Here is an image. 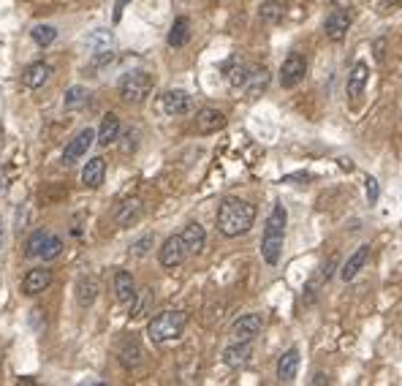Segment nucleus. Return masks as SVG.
<instances>
[{"label": "nucleus", "mask_w": 402, "mask_h": 386, "mask_svg": "<svg viewBox=\"0 0 402 386\" xmlns=\"http://www.w3.org/2000/svg\"><path fill=\"white\" fill-rule=\"evenodd\" d=\"M228 123V117L220 112V109H215V106H204V109H199L196 112V131L199 134H215V131H223Z\"/></svg>", "instance_id": "obj_11"}, {"label": "nucleus", "mask_w": 402, "mask_h": 386, "mask_svg": "<svg viewBox=\"0 0 402 386\" xmlns=\"http://www.w3.org/2000/svg\"><path fill=\"white\" fill-rule=\"evenodd\" d=\"M123 139V153H134L136 150V131H128Z\"/></svg>", "instance_id": "obj_38"}, {"label": "nucleus", "mask_w": 402, "mask_h": 386, "mask_svg": "<svg viewBox=\"0 0 402 386\" xmlns=\"http://www.w3.org/2000/svg\"><path fill=\"white\" fill-rule=\"evenodd\" d=\"M117 139H120V117L114 112H109V115H104L101 128H98V144L109 147V144H114Z\"/></svg>", "instance_id": "obj_24"}, {"label": "nucleus", "mask_w": 402, "mask_h": 386, "mask_svg": "<svg viewBox=\"0 0 402 386\" xmlns=\"http://www.w3.org/2000/svg\"><path fill=\"white\" fill-rule=\"evenodd\" d=\"M117 359L125 370H136L144 362V349H141V340L136 334H128L120 349H117Z\"/></svg>", "instance_id": "obj_10"}, {"label": "nucleus", "mask_w": 402, "mask_h": 386, "mask_svg": "<svg viewBox=\"0 0 402 386\" xmlns=\"http://www.w3.org/2000/svg\"><path fill=\"white\" fill-rule=\"evenodd\" d=\"M49 76H52V66L44 63V60H38V63H33V66L25 69V74H22V85L28 90H38L49 82Z\"/></svg>", "instance_id": "obj_16"}, {"label": "nucleus", "mask_w": 402, "mask_h": 386, "mask_svg": "<svg viewBox=\"0 0 402 386\" xmlns=\"http://www.w3.org/2000/svg\"><path fill=\"white\" fill-rule=\"evenodd\" d=\"M253 79H256V85H250V95L256 98V95H261L264 85H266V69H259L256 74H250Z\"/></svg>", "instance_id": "obj_35"}, {"label": "nucleus", "mask_w": 402, "mask_h": 386, "mask_svg": "<svg viewBox=\"0 0 402 386\" xmlns=\"http://www.w3.org/2000/svg\"><path fill=\"white\" fill-rule=\"evenodd\" d=\"M141 212H144V204H141V199H125L123 204H120V210L114 215V221H117V226H134L136 221L141 218Z\"/></svg>", "instance_id": "obj_20"}, {"label": "nucleus", "mask_w": 402, "mask_h": 386, "mask_svg": "<svg viewBox=\"0 0 402 386\" xmlns=\"http://www.w3.org/2000/svg\"><path fill=\"white\" fill-rule=\"evenodd\" d=\"M285 226H288V212L283 204H278L269 221H266V228H264V237H261V256L264 262L269 267H275L283 256V245H285Z\"/></svg>", "instance_id": "obj_2"}, {"label": "nucleus", "mask_w": 402, "mask_h": 386, "mask_svg": "<svg viewBox=\"0 0 402 386\" xmlns=\"http://www.w3.org/2000/svg\"><path fill=\"white\" fill-rule=\"evenodd\" d=\"M98 281L95 278H90V275H85V278H79L76 281V302L82 305V308H90L95 299H98Z\"/></svg>", "instance_id": "obj_26"}, {"label": "nucleus", "mask_w": 402, "mask_h": 386, "mask_svg": "<svg viewBox=\"0 0 402 386\" xmlns=\"http://www.w3.org/2000/svg\"><path fill=\"white\" fill-rule=\"evenodd\" d=\"M297 373H299V351L297 349H288L278 362V381L291 384L297 378Z\"/></svg>", "instance_id": "obj_21"}, {"label": "nucleus", "mask_w": 402, "mask_h": 386, "mask_svg": "<svg viewBox=\"0 0 402 386\" xmlns=\"http://www.w3.org/2000/svg\"><path fill=\"white\" fill-rule=\"evenodd\" d=\"M47 240H49V231H47V228H38V231H33V234L28 237L25 256H28V259H35V256H41V250H44V245H47Z\"/></svg>", "instance_id": "obj_29"}, {"label": "nucleus", "mask_w": 402, "mask_h": 386, "mask_svg": "<svg viewBox=\"0 0 402 386\" xmlns=\"http://www.w3.org/2000/svg\"><path fill=\"white\" fill-rule=\"evenodd\" d=\"M185 327H188V313L185 310H163L147 324V334L155 343H172V340L182 337Z\"/></svg>", "instance_id": "obj_3"}, {"label": "nucleus", "mask_w": 402, "mask_h": 386, "mask_svg": "<svg viewBox=\"0 0 402 386\" xmlns=\"http://www.w3.org/2000/svg\"><path fill=\"white\" fill-rule=\"evenodd\" d=\"M60 253H63V240H60L57 234H49L47 245H44V250H41V259H44V262H52V259H57Z\"/></svg>", "instance_id": "obj_33"}, {"label": "nucleus", "mask_w": 402, "mask_h": 386, "mask_svg": "<svg viewBox=\"0 0 402 386\" xmlns=\"http://www.w3.org/2000/svg\"><path fill=\"white\" fill-rule=\"evenodd\" d=\"M153 288H141V294H136L134 305H131V318H141L150 308H153Z\"/></svg>", "instance_id": "obj_31"}, {"label": "nucleus", "mask_w": 402, "mask_h": 386, "mask_svg": "<svg viewBox=\"0 0 402 386\" xmlns=\"http://www.w3.org/2000/svg\"><path fill=\"white\" fill-rule=\"evenodd\" d=\"M223 362L231 370H242L253 362V346L250 340H234V346H228L223 351Z\"/></svg>", "instance_id": "obj_12"}, {"label": "nucleus", "mask_w": 402, "mask_h": 386, "mask_svg": "<svg viewBox=\"0 0 402 386\" xmlns=\"http://www.w3.org/2000/svg\"><path fill=\"white\" fill-rule=\"evenodd\" d=\"M226 79L231 88H245L247 82H250V66L245 63L242 54H234L226 63Z\"/></svg>", "instance_id": "obj_17"}, {"label": "nucleus", "mask_w": 402, "mask_h": 386, "mask_svg": "<svg viewBox=\"0 0 402 386\" xmlns=\"http://www.w3.org/2000/svg\"><path fill=\"white\" fill-rule=\"evenodd\" d=\"M90 101V93L88 88H82V85H73V88L66 90V98H63V106L73 112V109H82V106Z\"/></svg>", "instance_id": "obj_28"}, {"label": "nucleus", "mask_w": 402, "mask_h": 386, "mask_svg": "<svg viewBox=\"0 0 402 386\" xmlns=\"http://www.w3.org/2000/svg\"><path fill=\"white\" fill-rule=\"evenodd\" d=\"M128 3H131V0H117V3H114V22H120V19H123V11H125V6H128Z\"/></svg>", "instance_id": "obj_40"}, {"label": "nucleus", "mask_w": 402, "mask_h": 386, "mask_svg": "<svg viewBox=\"0 0 402 386\" xmlns=\"http://www.w3.org/2000/svg\"><path fill=\"white\" fill-rule=\"evenodd\" d=\"M188 253H191V250H188V245H185L182 234H172V237L163 242V247H160L158 262H160V267H163V269H177L179 264H185Z\"/></svg>", "instance_id": "obj_5"}, {"label": "nucleus", "mask_w": 402, "mask_h": 386, "mask_svg": "<svg viewBox=\"0 0 402 386\" xmlns=\"http://www.w3.org/2000/svg\"><path fill=\"white\" fill-rule=\"evenodd\" d=\"M153 88H155V82L147 71H128L120 79V95L125 104H144Z\"/></svg>", "instance_id": "obj_4"}, {"label": "nucleus", "mask_w": 402, "mask_h": 386, "mask_svg": "<svg viewBox=\"0 0 402 386\" xmlns=\"http://www.w3.org/2000/svg\"><path fill=\"white\" fill-rule=\"evenodd\" d=\"M95 139H98V134H95L93 128L79 131V134H76V136H73V139L66 144V150H63V163H66V166H73V163L82 158L90 147H93V141H95Z\"/></svg>", "instance_id": "obj_8"}, {"label": "nucleus", "mask_w": 402, "mask_h": 386, "mask_svg": "<svg viewBox=\"0 0 402 386\" xmlns=\"http://www.w3.org/2000/svg\"><path fill=\"white\" fill-rule=\"evenodd\" d=\"M397 6H402V0H381V3H378V11H394Z\"/></svg>", "instance_id": "obj_39"}, {"label": "nucleus", "mask_w": 402, "mask_h": 386, "mask_svg": "<svg viewBox=\"0 0 402 386\" xmlns=\"http://www.w3.org/2000/svg\"><path fill=\"white\" fill-rule=\"evenodd\" d=\"M313 384H329V378H326V375H315Z\"/></svg>", "instance_id": "obj_41"}, {"label": "nucleus", "mask_w": 402, "mask_h": 386, "mask_svg": "<svg viewBox=\"0 0 402 386\" xmlns=\"http://www.w3.org/2000/svg\"><path fill=\"white\" fill-rule=\"evenodd\" d=\"M264 329V318L259 313H250V316H240L231 324V337L234 340H253L256 334H261Z\"/></svg>", "instance_id": "obj_13"}, {"label": "nucleus", "mask_w": 402, "mask_h": 386, "mask_svg": "<svg viewBox=\"0 0 402 386\" xmlns=\"http://www.w3.org/2000/svg\"><path fill=\"white\" fill-rule=\"evenodd\" d=\"M106 180V160L101 156H95V158H90L85 163V169H82V182L88 185V188H101Z\"/></svg>", "instance_id": "obj_19"}, {"label": "nucleus", "mask_w": 402, "mask_h": 386, "mask_svg": "<svg viewBox=\"0 0 402 386\" xmlns=\"http://www.w3.org/2000/svg\"><path fill=\"white\" fill-rule=\"evenodd\" d=\"M365 188H367V201L378 204V180L372 175H365Z\"/></svg>", "instance_id": "obj_36"}, {"label": "nucleus", "mask_w": 402, "mask_h": 386, "mask_svg": "<svg viewBox=\"0 0 402 386\" xmlns=\"http://www.w3.org/2000/svg\"><path fill=\"white\" fill-rule=\"evenodd\" d=\"M182 240H185V245H188V250H191L193 256H199V253L204 250V245H207L204 226H201V223H196V221H191L188 226L182 228Z\"/></svg>", "instance_id": "obj_22"}, {"label": "nucleus", "mask_w": 402, "mask_h": 386, "mask_svg": "<svg viewBox=\"0 0 402 386\" xmlns=\"http://www.w3.org/2000/svg\"><path fill=\"white\" fill-rule=\"evenodd\" d=\"M169 47L172 49H182L188 41H191V22H188V17H177L175 25H172V30H169Z\"/></svg>", "instance_id": "obj_25"}, {"label": "nucleus", "mask_w": 402, "mask_h": 386, "mask_svg": "<svg viewBox=\"0 0 402 386\" xmlns=\"http://www.w3.org/2000/svg\"><path fill=\"white\" fill-rule=\"evenodd\" d=\"M367 256H370V245H362L353 256H350L348 262L343 264V269H340V278L345 283H350L362 269H365V264H367Z\"/></svg>", "instance_id": "obj_23"}, {"label": "nucleus", "mask_w": 402, "mask_h": 386, "mask_svg": "<svg viewBox=\"0 0 402 386\" xmlns=\"http://www.w3.org/2000/svg\"><path fill=\"white\" fill-rule=\"evenodd\" d=\"M153 242H155V237H153V234H144L141 240H136V242H134V247H131V253H134L136 259H144V256L150 253V247H153Z\"/></svg>", "instance_id": "obj_34"}, {"label": "nucleus", "mask_w": 402, "mask_h": 386, "mask_svg": "<svg viewBox=\"0 0 402 386\" xmlns=\"http://www.w3.org/2000/svg\"><path fill=\"white\" fill-rule=\"evenodd\" d=\"M30 35H33V41L38 47H49L54 38H57V28L54 25H35L33 30H30Z\"/></svg>", "instance_id": "obj_32"}, {"label": "nucleus", "mask_w": 402, "mask_h": 386, "mask_svg": "<svg viewBox=\"0 0 402 386\" xmlns=\"http://www.w3.org/2000/svg\"><path fill=\"white\" fill-rule=\"evenodd\" d=\"M136 283H134V275L131 272H125V269H117V275H114V297L120 305H134V299H136Z\"/></svg>", "instance_id": "obj_18"}, {"label": "nucleus", "mask_w": 402, "mask_h": 386, "mask_svg": "<svg viewBox=\"0 0 402 386\" xmlns=\"http://www.w3.org/2000/svg\"><path fill=\"white\" fill-rule=\"evenodd\" d=\"M305 74H307V60H305V54H288L285 60H283V66H280V85L285 90H294L305 79Z\"/></svg>", "instance_id": "obj_6"}, {"label": "nucleus", "mask_w": 402, "mask_h": 386, "mask_svg": "<svg viewBox=\"0 0 402 386\" xmlns=\"http://www.w3.org/2000/svg\"><path fill=\"white\" fill-rule=\"evenodd\" d=\"M256 223V204L228 196L218 207V228L223 237H242Z\"/></svg>", "instance_id": "obj_1"}, {"label": "nucleus", "mask_w": 402, "mask_h": 386, "mask_svg": "<svg viewBox=\"0 0 402 386\" xmlns=\"http://www.w3.org/2000/svg\"><path fill=\"white\" fill-rule=\"evenodd\" d=\"M85 47H88L90 52H106V49H112L114 47V35L109 33V30H93V33L85 38Z\"/></svg>", "instance_id": "obj_27"}, {"label": "nucleus", "mask_w": 402, "mask_h": 386, "mask_svg": "<svg viewBox=\"0 0 402 386\" xmlns=\"http://www.w3.org/2000/svg\"><path fill=\"white\" fill-rule=\"evenodd\" d=\"M112 60H114V49L95 52V54H93V69H98V66H106V63H112Z\"/></svg>", "instance_id": "obj_37"}, {"label": "nucleus", "mask_w": 402, "mask_h": 386, "mask_svg": "<svg viewBox=\"0 0 402 386\" xmlns=\"http://www.w3.org/2000/svg\"><path fill=\"white\" fill-rule=\"evenodd\" d=\"M0 247H3V221H0Z\"/></svg>", "instance_id": "obj_42"}, {"label": "nucleus", "mask_w": 402, "mask_h": 386, "mask_svg": "<svg viewBox=\"0 0 402 386\" xmlns=\"http://www.w3.org/2000/svg\"><path fill=\"white\" fill-rule=\"evenodd\" d=\"M49 283H52V269L35 267V269H30V272L22 278V294H28V297H35V294L47 291V288H49Z\"/></svg>", "instance_id": "obj_14"}, {"label": "nucleus", "mask_w": 402, "mask_h": 386, "mask_svg": "<svg viewBox=\"0 0 402 386\" xmlns=\"http://www.w3.org/2000/svg\"><path fill=\"white\" fill-rule=\"evenodd\" d=\"M160 109H163V115H169V117L188 115L193 109L191 93H185V90H169V93H163V95H160Z\"/></svg>", "instance_id": "obj_9"}, {"label": "nucleus", "mask_w": 402, "mask_h": 386, "mask_svg": "<svg viewBox=\"0 0 402 386\" xmlns=\"http://www.w3.org/2000/svg\"><path fill=\"white\" fill-rule=\"evenodd\" d=\"M285 14V8H283V0H266L261 6V22L264 25H278L280 19Z\"/></svg>", "instance_id": "obj_30"}, {"label": "nucleus", "mask_w": 402, "mask_h": 386, "mask_svg": "<svg viewBox=\"0 0 402 386\" xmlns=\"http://www.w3.org/2000/svg\"><path fill=\"white\" fill-rule=\"evenodd\" d=\"M367 79H370V69L367 63H356L348 74V101L350 106L359 104V98L365 95V88H367Z\"/></svg>", "instance_id": "obj_15"}, {"label": "nucleus", "mask_w": 402, "mask_h": 386, "mask_svg": "<svg viewBox=\"0 0 402 386\" xmlns=\"http://www.w3.org/2000/svg\"><path fill=\"white\" fill-rule=\"evenodd\" d=\"M350 25H353V11L350 8H334L324 22V33L329 41H343L348 35Z\"/></svg>", "instance_id": "obj_7"}]
</instances>
